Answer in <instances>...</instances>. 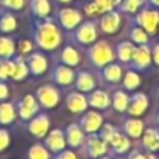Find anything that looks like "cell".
Returning <instances> with one entry per match:
<instances>
[{
    "label": "cell",
    "mask_w": 159,
    "mask_h": 159,
    "mask_svg": "<svg viewBox=\"0 0 159 159\" xmlns=\"http://www.w3.org/2000/svg\"><path fill=\"white\" fill-rule=\"evenodd\" d=\"M34 45L31 41H28V39H22V41H20L18 43V50L21 55H27V53H30L31 50H32Z\"/></svg>",
    "instance_id": "cell-39"
},
{
    "label": "cell",
    "mask_w": 159,
    "mask_h": 159,
    "mask_svg": "<svg viewBox=\"0 0 159 159\" xmlns=\"http://www.w3.org/2000/svg\"><path fill=\"white\" fill-rule=\"evenodd\" d=\"M141 6V0H123L121 2V8L127 13H135L138 7Z\"/></svg>",
    "instance_id": "cell-37"
},
{
    "label": "cell",
    "mask_w": 159,
    "mask_h": 159,
    "mask_svg": "<svg viewBox=\"0 0 159 159\" xmlns=\"http://www.w3.org/2000/svg\"><path fill=\"white\" fill-rule=\"evenodd\" d=\"M158 124H159V115H158Z\"/></svg>",
    "instance_id": "cell-53"
},
{
    "label": "cell",
    "mask_w": 159,
    "mask_h": 159,
    "mask_svg": "<svg viewBox=\"0 0 159 159\" xmlns=\"http://www.w3.org/2000/svg\"><path fill=\"white\" fill-rule=\"evenodd\" d=\"M17 28V20L11 14H6L0 20V31L3 32H11Z\"/></svg>",
    "instance_id": "cell-35"
},
{
    "label": "cell",
    "mask_w": 159,
    "mask_h": 159,
    "mask_svg": "<svg viewBox=\"0 0 159 159\" xmlns=\"http://www.w3.org/2000/svg\"><path fill=\"white\" fill-rule=\"evenodd\" d=\"M103 77L109 82H120L121 77H123V70L119 64L109 63L103 69Z\"/></svg>",
    "instance_id": "cell-24"
},
{
    "label": "cell",
    "mask_w": 159,
    "mask_h": 159,
    "mask_svg": "<svg viewBox=\"0 0 159 159\" xmlns=\"http://www.w3.org/2000/svg\"><path fill=\"white\" fill-rule=\"evenodd\" d=\"M73 80H74V73L70 69V66H66V64L64 66H59L53 71V81L56 84L69 85L73 82Z\"/></svg>",
    "instance_id": "cell-18"
},
{
    "label": "cell",
    "mask_w": 159,
    "mask_h": 159,
    "mask_svg": "<svg viewBox=\"0 0 159 159\" xmlns=\"http://www.w3.org/2000/svg\"><path fill=\"white\" fill-rule=\"evenodd\" d=\"M59 20H60V24L66 30H74L81 22L82 16L80 11L74 10V8H63L59 14Z\"/></svg>",
    "instance_id": "cell-9"
},
{
    "label": "cell",
    "mask_w": 159,
    "mask_h": 159,
    "mask_svg": "<svg viewBox=\"0 0 159 159\" xmlns=\"http://www.w3.org/2000/svg\"><path fill=\"white\" fill-rule=\"evenodd\" d=\"M123 2V0H112V3H113V6H117V4H120V3Z\"/></svg>",
    "instance_id": "cell-49"
},
{
    "label": "cell",
    "mask_w": 159,
    "mask_h": 159,
    "mask_svg": "<svg viewBox=\"0 0 159 159\" xmlns=\"http://www.w3.org/2000/svg\"><path fill=\"white\" fill-rule=\"evenodd\" d=\"M147 107H148V98L145 93L138 92L130 98L127 110L131 116H141L147 110Z\"/></svg>",
    "instance_id": "cell-10"
},
{
    "label": "cell",
    "mask_w": 159,
    "mask_h": 159,
    "mask_svg": "<svg viewBox=\"0 0 159 159\" xmlns=\"http://www.w3.org/2000/svg\"><path fill=\"white\" fill-rule=\"evenodd\" d=\"M96 28H95V24L93 22H84L78 27L77 32H75V36H77L78 42L84 45H88V43H92L93 41L96 39Z\"/></svg>",
    "instance_id": "cell-13"
},
{
    "label": "cell",
    "mask_w": 159,
    "mask_h": 159,
    "mask_svg": "<svg viewBox=\"0 0 159 159\" xmlns=\"http://www.w3.org/2000/svg\"><path fill=\"white\" fill-rule=\"evenodd\" d=\"M152 60L155 61L157 66H159V43L155 45V48L152 49Z\"/></svg>",
    "instance_id": "cell-46"
},
{
    "label": "cell",
    "mask_w": 159,
    "mask_h": 159,
    "mask_svg": "<svg viewBox=\"0 0 159 159\" xmlns=\"http://www.w3.org/2000/svg\"><path fill=\"white\" fill-rule=\"evenodd\" d=\"M49 149L41 144H35L28 151V159H50Z\"/></svg>",
    "instance_id": "cell-32"
},
{
    "label": "cell",
    "mask_w": 159,
    "mask_h": 159,
    "mask_svg": "<svg viewBox=\"0 0 159 159\" xmlns=\"http://www.w3.org/2000/svg\"><path fill=\"white\" fill-rule=\"evenodd\" d=\"M88 57H89L91 63L96 67H105L106 64L112 63L115 59V52L109 46L106 42H98L95 43L88 52Z\"/></svg>",
    "instance_id": "cell-2"
},
{
    "label": "cell",
    "mask_w": 159,
    "mask_h": 159,
    "mask_svg": "<svg viewBox=\"0 0 159 159\" xmlns=\"http://www.w3.org/2000/svg\"><path fill=\"white\" fill-rule=\"evenodd\" d=\"M14 52H16V45L13 39L7 36H0V57L8 59L14 55Z\"/></svg>",
    "instance_id": "cell-29"
},
{
    "label": "cell",
    "mask_w": 159,
    "mask_h": 159,
    "mask_svg": "<svg viewBox=\"0 0 159 159\" xmlns=\"http://www.w3.org/2000/svg\"><path fill=\"white\" fill-rule=\"evenodd\" d=\"M129 102H130V98L127 96L126 92H123V91L115 92V95H113V107H115L117 112H124V110H127Z\"/></svg>",
    "instance_id": "cell-31"
},
{
    "label": "cell",
    "mask_w": 159,
    "mask_h": 159,
    "mask_svg": "<svg viewBox=\"0 0 159 159\" xmlns=\"http://www.w3.org/2000/svg\"><path fill=\"white\" fill-rule=\"evenodd\" d=\"M28 67L30 71L35 75H41L46 71L48 69V60L42 53H34L28 59Z\"/></svg>",
    "instance_id": "cell-16"
},
{
    "label": "cell",
    "mask_w": 159,
    "mask_h": 159,
    "mask_svg": "<svg viewBox=\"0 0 159 159\" xmlns=\"http://www.w3.org/2000/svg\"><path fill=\"white\" fill-rule=\"evenodd\" d=\"M144 155L145 154H141V152H138V151H134L130 154L129 159H144Z\"/></svg>",
    "instance_id": "cell-47"
},
{
    "label": "cell",
    "mask_w": 159,
    "mask_h": 159,
    "mask_svg": "<svg viewBox=\"0 0 159 159\" xmlns=\"http://www.w3.org/2000/svg\"><path fill=\"white\" fill-rule=\"evenodd\" d=\"M67 109L73 113H81L87 109L88 106V99L82 95L81 92H71L69 93L66 99Z\"/></svg>",
    "instance_id": "cell-14"
},
{
    "label": "cell",
    "mask_w": 159,
    "mask_h": 159,
    "mask_svg": "<svg viewBox=\"0 0 159 159\" xmlns=\"http://www.w3.org/2000/svg\"><path fill=\"white\" fill-rule=\"evenodd\" d=\"M14 61V73H13V78L16 81H20V80H24L28 75V71H30V67L28 64L22 60V57H17Z\"/></svg>",
    "instance_id": "cell-30"
},
{
    "label": "cell",
    "mask_w": 159,
    "mask_h": 159,
    "mask_svg": "<svg viewBox=\"0 0 159 159\" xmlns=\"http://www.w3.org/2000/svg\"><path fill=\"white\" fill-rule=\"evenodd\" d=\"M137 22L148 34H155L159 25V13L155 10H144L138 14Z\"/></svg>",
    "instance_id": "cell-4"
},
{
    "label": "cell",
    "mask_w": 159,
    "mask_h": 159,
    "mask_svg": "<svg viewBox=\"0 0 159 159\" xmlns=\"http://www.w3.org/2000/svg\"><path fill=\"white\" fill-rule=\"evenodd\" d=\"M140 82H141V78L135 71H127L126 75H124V80H123L124 88L129 91H133V89H135V88H138L140 87Z\"/></svg>",
    "instance_id": "cell-33"
},
{
    "label": "cell",
    "mask_w": 159,
    "mask_h": 159,
    "mask_svg": "<svg viewBox=\"0 0 159 159\" xmlns=\"http://www.w3.org/2000/svg\"><path fill=\"white\" fill-rule=\"evenodd\" d=\"M134 49H135V46L131 42H121L116 48V53H117V57L123 63H130L133 57V53H134Z\"/></svg>",
    "instance_id": "cell-25"
},
{
    "label": "cell",
    "mask_w": 159,
    "mask_h": 159,
    "mask_svg": "<svg viewBox=\"0 0 159 159\" xmlns=\"http://www.w3.org/2000/svg\"><path fill=\"white\" fill-rule=\"evenodd\" d=\"M124 130L131 138H138L144 133V123L140 119H129L124 123Z\"/></svg>",
    "instance_id": "cell-23"
},
{
    "label": "cell",
    "mask_w": 159,
    "mask_h": 159,
    "mask_svg": "<svg viewBox=\"0 0 159 159\" xmlns=\"http://www.w3.org/2000/svg\"><path fill=\"white\" fill-rule=\"evenodd\" d=\"M16 119V109L11 103L3 102L0 103V123L2 124H10Z\"/></svg>",
    "instance_id": "cell-27"
},
{
    "label": "cell",
    "mask_w": 159,
    "mask_h": 159,
    "mask_svg": "<svg viewBox=\"0 0 159 159\" xmlns=\"http://www.w3.org/2000/svg\"><path fill=\"white\" fill-rule=\"evenodd\" d=\"M143 145L148 149L149 152H154L159 148V133L158 130L147 129L143 133Z\"/></svg>",
    "instance_id": "cell-20"
},
{
    "label": "cell",
    "mask_w": 159,
    "mask_h": 159,
    "mask_svg": "<svg viewBox=\"0 0 159 159\" xmlns=\"http://www.w3.org/2000/svg\"><path fill=\"white\" fill-rule=\"evenodd\" d=\"M59 2H61V3H70L71 0H59Z\"/></svg>",
    "instance_id": "cell-51"
},
{
    "label": "cell",
    "mask_w": 159,
    "mask_h": 159,
    "mask_svg": "<svg viewBox=\"0 0 159 159\" xmlns=\"http://www.w3.org/2000/svg\"><path fill=\"white\" fill-rule=\"evenodd\" d=\"M10 144V135L6 130L0 129V151H4Z\"/></svg>",
    "instance_id": "cell-40"
},
{
    "label": "cell",
    "mask_w": 159,
    "mask_h": 159,
    "mask_svg": "<svg viewBox=\"0 0 159 159\" xmlns=\"http://www.w3.org/2000/svg\"><path fill=\"white\" fill-rule=\"evenodd\" d=\"M85 13H87L88 16H96V14H101L99 10H98V7H96V4L92 2V0L85 4Z\"/></svg>",
    "instance_id": "cell-43"
},
{
    "label": "cell",
    "mask_w": 159,
    "mask_h": 159,
    "mask_svg": "<svg viewBox=\"0 0 159 159\" xmlns=\"http://www.w3.org/2000/svg\"><path fill=\"white\" fill-rule=\"evenodd\" d=\"M18 112H20L21 119H24V120H28V119L32 117V116L38 112V103H36L35 98H34L32 95L24 96V99H22L21 103H20Z\"/></svg>",
    "instance_id": "cell-15"
},
{
    "label": "cell",
    "mask_w": 159,
    "mask_h": 159,
    "mask_svg": "<svg viewBox=\"0 0 159 159\" xmlns=\"http://www.w3.org/2000/svg\"><path fill=\"white\" fill-rule=\"evenodd\" d=\"M120 16L116 11H107V13H103L101 20V30L103 31L105 34H115L116 31L120 27Z\"/></svg>",
    "instance_id": "cell-11"
},
{
    "label": "cell",
    "mask_w": 159,
    "mask_h": 159,
    "mask_svg": "<svg viewBox=\"0 0 159 159\" xmlns=\"http://www.w3.org/2000/svg\"><path fill=\"white\" fill-rule=\"evenodd\" d=\"M66 140L70 147H78L84 141V130L80 124H70L66 130Z\"/></svg>",
    "instance_id": "cell-17"
},
{
    "label": "cell",
    "mask_w": 159,
    "mask_h": 159,
    "mask_svg": "<svg viewBox=\"0 0 159 159\" xmlns=\"http://www.w3.org/2000/svg\"><path fill=\"white\" fill-rule=\"evenodd\" d=\"M87 148H88V154H89L91 158H99L106 154L107 143L102 137H98L93 133V134H91V137L87 141Z\"/></svg>",
    "instance_id": "cell-8"
},
{
    "label": "cell",
    "mask_w": 159,
    "mask_h": 159,
    "mask_svg": "<svg viewBox=\"0 0 159 159\" xmlns=\"http://www.w3.org/2000/svg\"><path fill=\"white\" fill-rule=\"evenodd\" d=\"M144 159H157V158H155V155L152 154V152H149V154L144 155Z\"/></svg>",
    "instance_id": "cell-48"
},
{
    "label": "cell",
    "mask_w": 159,
    "mask_h": 159,
    "mask_svg": "<svg viewBox=\"0 0 159 159\" xmlns=\"http://www.w3.org/2000/svg\"><path fill=\"white\" fill-rule=\"evenodd\" d=\"M61 61H63L66 66H70V67L77 66V64L80 63V55H78V52L73 46L64 48L63 52H61Z\"/></svg>",
    "instance_id": "cell-28"
},
{
    "label": "cell",
    "mask_w": 159,
    "mask_h": 159,
    "mask_svg": "<svg viewBox=\"0 0 159 159\" xmlns=\"http://www.w3.org/2000/svg\"><path fill=\"white\" fill-rule=\"evenodd\" d=\"M3 4L7 6L8 8H13V10H20L24 6V0H2Z\"/></svg>",
    "instance_id": "cell-41"
},
{
    "label": "cell",
    "mask_w": 159,
    "mask_h": 159,
    "mask_svg": "<svg viewBox=\"0 0 159 159\" xmlns=\"http://www.w3.org/2000/svg\"><path fill=\"white\" fill-rule=\"evenodd\" d=\"M96 159H109V158H105V157H99V158H96Z\"/></svg>",
    "instance_id": "cell-52"
},
{
    "label": "cell",
    "mask_w": 159,
    "mask_h": 159,
    "mask_svg": "<svg viewBox=\"0 0 159 159\" xmlns=\"http://www.w3.org/2000/svg\"><path fill=\"white\" fill-rule=\"evenodd\" d=\"M92 2L96 4V7H98V10L101 14L107 13V11H110L113 7L112 0H92Z\"/></svg>",
    "instance_id": "cell-38"
},
{
    "label": "cell",
    "mask_w": 159,
    "mask_h": 159,
    "mask_svg": "<svg viewBox=\"0 0 159 159\" xmlns=\"http://www.w3.org/2000/svg\"><path fill=\"white\" fill-rule=\"evenodd\" d=\"M116 130L113 129L112 126H110V124H106V126L103 127V129H102V133H101V137L103 138L105 141H106V143H109V140H110V137H112L113 135V133H115Z\"/></svg>",
    "instance_id": "cell-42"
},
{
    "label": "cell",
    "mask_w": 159,
    "mask_h": 159,
    "mask_svg": "<svg viewBox=\"0 0 159 159\" xmlns=\"http://www.w3.org/2000/svg\"><path fill=\"white\" fill-rule=\"evenodd\" d=\"M75 87L80 92H89L95 88V81H93L92 75L88 74L85 71L78 73L77 78H75Z\"/></svg>",
    "instance_id": "cell-22"
},
{
    "label": "cell",
    "mask_w": 159,
    "mask_h": 159,
    "mask_svg": "<svg viewBox=\"0 0 159 159\" xmlns=\"http://www.w3.org/2000/svg\"><path fill=\"white\" fill-rule=\"evenodd\" d=\"M109 144L113 147V149H115L116 154H124V152H127L129 148H130L129 138L124 137V135H121L119 131L113 133V135L109 140Z\"/></svg>",
    "instance_id": "cell-21"
},
{
    "label": "cell",
    "mask_w": 159,
    "mask_h": 159,
    "mask_svg": "<svg viewBox=\"0 0 159 159\" xmlns=\"http://www.w3.org/2000/svg\"><path fill=\"white\" fill-rule=\"evenodd\" d=\"M8 96V88L6 84H3V82H0V101H3V99H6Z\"/></svg>",
    "instance_id": "cell-45"
},
{
    "label": "cell",
    "mask_w": 159,
    "mask_h": 159,
    "mask_svg": "<svg viewBox=\"0 0 159 159\" xmlns=\"http://www.w3.org/2000/svg\"><path fill=\"white\" fill-rule=\"evenodd\" d=\"M35 39H36V43L45 50H55L61 43L60 31L50 21L41 22L38 25Z\"/></svg>",
    "instance_id": "cell-1"
},
{
    "label": "cell",
    "mask_w": 159,
    "mask_h": 159,
    "mask_svg": "<svg viewBox=\"0 0 159 159\" xmlns=\"http://www.w3.org/2000/svg\"><path fill=\"white\" fill-rule=\"evenodd\" d=\"M55 159H78V158L73 151H64L63 149V151L57 152V157Z\"/></svg>",
    "instance_id": "cell-44"
},
{
    "label": "cell",
    "mask_w": 159,
    "mask_h": 159,
    "mask_svg": "<svg viewBox=\"0 0 159 159\" xmlns=\"http://www.w3.org/2000/svg\"><path fill=\"white\" fill-rule=\"evenodd\" d=\"M130 38H131L133 42H135L138 45H145L148 42V32L143 27H135L130 32Z\"/></svg>",
    "instance_id": "cell-34"
},
{
    "label": "cell",
    "mask_w": 159,
    "mask_h": 159,
    "mask_svg": "<svg viewBox=\"0 0 159 159\" xmlns=\"http://www.w3.org/2000/svg\"><path fill=\"white\" fill-rule=\"evenodd\" d=\"M13 73H14V61L13 60L0 61V80L13 77Z\"/></svg>",
    "instance_id": "cell-36"
},
{
    "label": "cell",
    "mask_w": 159,
    "mask_h": 159,
    "mask_svg": "<svg viewBox=\"0 0 159 159\" xmlns=\"http://www.w3.org/2000/svg\"><path fill=\"white\" fill-rule=\"evenodd\" d=\"M30 133L38 138H42L46 135L48 130H49V119L46 115H39L35 119H32L28 126Z\"/></svg>",
    "instance_id": "cell-12"
},
{
    "label": "cell",
    "mask_w": 159,
    "mask_h": 159,
    "mask_svg": "<svg viewBox=\"0 0 159 159\" xmlns=\"http://www.w3.org/2000/svg\"><path fill=\"white\" fill-rule=\"evenodd\" d=\"M45 145L49 149L50 152H60L66 148L67 145V140L66 135L61 130H52L49 134L46 135V140H45Z\"/></svg>",
    "instance_id": "cell-6"
},
{
    "label": "cell",
    "mask_w": 159,
    "mask_h": 159,
    "mask_svg": "<svg viewBox=\"0 0 159 159\" xmlns=\"http://www.w3.org/2000/svg\"><path fill=\"white\" fill-rule=\"evenodd\" d=\"M36 96H38L39 103L43 107H48V109L55 107L60 102V92L53 85H43V87H41L36 91Z\"/></svg>",
    "instance_id": "cell-3"
},
{
    "label": "cell",
    "mask_w": 159,
    "mask_h": 159,
    "mask_svg": "<svg viewBox=\"0 0 159 159\" xmlns=\"http://www.w3.org/2000/svg\"><path fill=\"white\" fill-rule=\"evenodd\" d=\"M31 10L39 18H45L50 14V3L49 0H32L31 2Z\"/></svg>",
    "instance_id": "cell-26"
},
{
    "label": "cell",
    "mask_w": 159,
    "mask_h": 159,
    "mask_svg": "<svg viewBox=\"0 0 159 159\" xmlns=\"http://www.w3.org/2000/svg\"><path fill=\"white\" fill-rule=\"evenodd\" d=\"M88 105L95 109H106L110 105V98L105 91L98 89L93 91L89 96H88Z\"/></svg>",
    "instance_id": "cell-19"
},
{
    "label": "cell",
    "mask_w": 159,
    "mask_h": 159,
    "mask_svg": "<svg viewBox=\"0 0 159 159\" xmlns=\"http://www.w3.org/2000/svg\"><path fill=\"white\" fill-rule=\"evenodd\" d=\"M102 123H103V117H102V115H99L98 112L91 110V112L85 113V116L81 119L80 126H81V129L84 130L85 133L93 134V133H96L99 129H101Z\"/></svg>",
    "instance_id": "cell-7"
},
{
    "label": "cell",
    "mask_w": 159,
    "mask_h": 159,
    "mask_svg": "<svg viewBox=\"0 0 159 159\" xmlns=\"http://www.w3.org/2000/svg\"><path fill=\"white\" fill-rule=\"evenodd\" d=\"M151 3L154 6H158V7H159V0H151Z\"/></svg>",
    "instance_id": "cell-50"
},
{
    "label": "cell",
    "mask_w": 159,
    "mask_h": 159,
    "mask_svg": "<svg viewBox=\"0 0 159 159\" xmlns=\"http://www.w3.org/2000/svg\"><path fill=\"white\" fill-rule=\"evenodd\" d=\"M151 60H152V52L148 46L141 45V46L134 49V53H133V57H131L134 69L137 70L145 69V67H148L151 64Z\"/></svg>",
    "instance_id": "cell-5"
}]
</instances>
